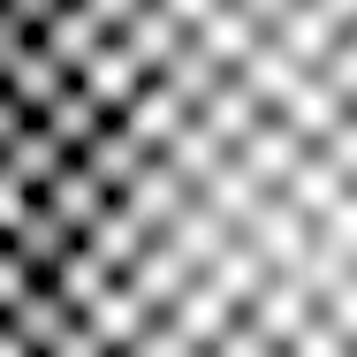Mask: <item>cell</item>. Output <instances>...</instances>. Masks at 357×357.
<instances>
[{
    "instance_id": "obj_1",
    "label": "cell",
    "mask_w": 357,
    "mask_h": 357,
    "mask_svg": "<svg viewBox=\"0 0 357 357\" xmlns=\"http://www.w3.org/2000/svg\"><path fill=\"white\" fill-rule=\"evenodd\" d=\"M31 319V357H357V0H84Z\"/></svg>"
}]
</instances>
